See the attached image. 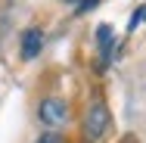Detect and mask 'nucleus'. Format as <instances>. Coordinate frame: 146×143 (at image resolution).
I'll use <instances>...</instances> for the list:
<instances>
[{
  "mask_svg": "<svg viewBox=\"0 0 146 143\" xmlns=\"http://www.w3.org/2000/svg\"><path fill=\"white\" fill-rule=\"evenodd\" d=\"M106 131H109V109H106V103H90L87 115H84V137L90 143L103 140L106 137Z\"/></svg>",
  "mask_w": 146,
  "mask_h": 143,
  "instance_id": "1",
  "label": "nucleus"
},
{
  "mask_svg": "<svg viewBox=\"0 0 146 143\" xmlns=\"http://www.w3.org/2000/svg\"><path fill=\"white\" fill-rule=\"evenodd\" d=\"M40 118L47 124H62L65 121V103L62 100H44L40 103Z\"/></svg>",
  "mask_w": 146,
  "mask_h": 143,
  "instance_id": "2",
  "label": "nucleus"
},
{
  "mask_svg": "<svg viewBox=\"0 0 146 143\" xmlns=\"http://www.w3.org/2000/svg\"><path fill=\"white\" fill-rule=\"evenodd\" d=\"M40 47H44V34L37 28H28L25 37H22V59H34L40 53Z\"/></svg>",
  "mask_w": 146,
  "mask_h": 143,
  "instance_id": "3",
  "label": "nucleus"
},
{
  "mask_svg": "<svg viewBox=\"0 0 146 143\" xmlns=\"http://www.w3.org/2000/svg\"><path fill=\"white\" fill-rule=\"evenodd\" d=\"M96 41H100V50H103V62H109V56H112V28L100 25L96 28Z\"/></svg>",
  "mask_w": 146,
  "mask_h": 143,
  "instance_id": "4",
  "label": "nucleus"
},
{
  "mask_svg": "<svg viewBox=\"0 0 146 143\" xmlns=\"http://www.w3.org/2000/svg\"><path fill=\"white\" fill-rule=\"evenodd\" d=\"M37 143H65V137H62L59 131H47V134H40Z\"/></svg>",
  "mask_w": 146,
  "mask_h": 143,
  "instance_id": "5",
  "label": "nucleus"
},
{
  "mask_svg": "<svg viewBox=\"0 0 146 143\" xmlns=\"http://www.w3.org/2000/svg\"><path fill=\"white\" fill-rule=\"evenodd\" d=\"M100 0H81V6H78V13H87V9H93Z\"/></svg>",
  "mask_w": 146,
  "mask_h": 143,
  "instance_id": "6",
  "label": "nucleus"
},
{
  "mask_svg": "<svg viewBox=\"0 0 146 143\" xmlns=\"http://www.w3.org/2000/svg\"><path fill=\"white\" fill-rule=\"evenodd\" d=\"M143 19H146V9H143Z\"/></svg>",
  "mask_w": 146,
  "mask_h": 143,
  "instance_id": "7",
  "label": "nucleus"
}]
</instances>
